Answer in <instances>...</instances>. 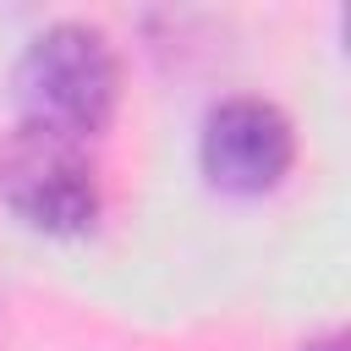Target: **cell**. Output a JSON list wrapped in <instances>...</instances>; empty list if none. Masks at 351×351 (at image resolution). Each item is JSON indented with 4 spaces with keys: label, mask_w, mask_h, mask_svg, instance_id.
Returning <instances> with one entry per match:
<instances>
[{
    "label": "cell",
    "mask_w": 351,
    "mask_h": 351,
    "mask_svg": "<svg viewBox=\"0 0 351 351\" xmlns=\"http://www.w3.org/2000/svg\"><path fill=\"white\" fill-rule=\"evenodd\" d=\"M0 197L22 225L49 236L88 230L99 214V181L82 143L38 126H16L0 143Z\"/></svg>",
    "instance_id": "obj_2"
},
{
    "label": "cell",
    "mask_w": 351,
    "mask_h": 351,
    "mask_svg": "<svg viewBox=\"0 0 351 351\" xmlns=\"http://www.w3.org/2000/svg\"><path fill=\"white\" fill-rule=\"evenodd\" d=\"M115 99H121V66L99 27H82V22L44 27L16 60L22 126L88 143L93 132L110 126Z\"/></svg>",
    "instance_id": "obj_1"
},
{
    "label": "cell",
    "mask_w": 351,
    "mask_h": 351,
    "mask_svg": "<svg viewBox=\"0 0 351 351\" xmlns=\"http://www.w3.org/2000/svg\"><path fill=\"white\" fill-rule=\"evenodd\" d=\"M302 351H346V340H340V335H324V340H313V346H302Z\"/></svg>",
    "instance_id": "obj_4"
},
{
    "label": "cell",
    "mask_w": 351,
    "mask_h": 351,
    "mask_svg": "<svg viewBox=\"0 0 351 351\" xmlns=\"http://www.w3.org/2000/svg\"><path fill=\"white\" fill-rule=\"evenodd\" d=\"M296 159V132L269 99H225L203 121V176L219 192L258 197L285 181Z\"/></svg>",
    "instance_id": "obj_3"
}]
</instances>
